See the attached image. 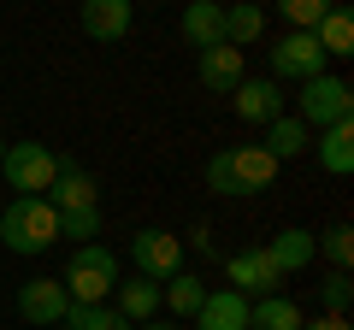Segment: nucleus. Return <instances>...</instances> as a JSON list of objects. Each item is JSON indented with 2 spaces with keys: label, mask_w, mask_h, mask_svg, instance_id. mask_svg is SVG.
Instances as JSON below:
<instances>
[{
  "label": "nucleus",
  "mask_w": 354,
  "mask_h": 330,
  "mask_svg": "<svg viewBox=\"0 0 354 330\" xmlns=\"http://www.w3.org/2000/svg\"><path fill=\"white\" fill-rule=\"evenodd\" d=\"M0 242L12 254H48L59 242V213H53L48 195H18L6 213H0Z\"/></svg>",
  "instance_id": "obj_1"
},
{
  "label": "nucleus",
  "mask_w": 354,
  "mask_h": 330,
  "mask_svg": "<svg viewBox=\"0 0 354 330\" xmlns=\"http://www.w3.org/2000/svg\"><path fill=\"white\" fill-rule=\"evenodd\" d=\"M295 118H301L307 130H330V124H342V118H354V89L342 83V77H330V71L307 77L301 95H295Z\"/></svg>",
  "instance_id": "obj_2"
},
{
  "label": "nucleus",
  "mask_w": 354,
  "mask_h": 330,
  "mask_svg": "<svg viewBox=\"0 0 354 330\" xmlns=\"http://www.w3.org/2000/svg\"><path fill=\"white\" fill-rule=\"evenodd\" d=\"M65 295L71 301H106L113 295V283H118V260H113V248H101V242H83L71 260H65Z\"/></svg>",
  "instance_id": "obj_3"
},
{
  "label": "nucleus",
  "mask_w": 354,
  "mask_h": 330,
  "mask_svg": "<svg viewBox=\"0 0 354 330\" xmlns=\"http://www.w3.org/2000/svg\"><path fill=\"white\" fill-rule=\"evenodd\" d=\"M0 177L12 183L18 195H48L53 177H59V153L48 142H12L0 153Z\"/></svg>",
  "instance_id": "obj_4"
},
{
  "label": "nucleus",
  "mask_w": 354,
  "mask_h": 330,
  "mask_svg": "<svg viewBox=\"0 0 354 330\" xmlns=\"http://www.w3.org/2000/svg\"><path fill=\"white\" fill-rule=\"evenodd\" d=\"M130 266L148 283H171L177 271H183V236H171V230H160V224L136 230V236H130Z\"/></svg>",
  "instance_id": "obj_5"
},
{
  "label": "nucleus",
  "mask_w": 354,
  "mask_h": 330,
  "mask_svg": "<svg viewBox=\"0 0 354 330\" xmlns=\"http://www.w3.org/2000/svg\"><path fill=\"white\" fill-rule=\"evenodd\" d=\"M325 71V48L313 41V30H290V36L272 41V77L283 83H307V77Z\"/></svg>",
  "instance_id": "obj_6"
},
{
  "label": "nucleus",
  "mask_w": 354,
  "mask_h": 330,
  "mask_svg": "<svg viewBox=\"0 0 354 330\" xmlns=\"http://www.w3.org/2000/svg\"><path fill=\"white\" fill-rule=\"evenodd\" d=\"M225 283L236 295H272V283H278V266H272V260H266V248H242V254H230L225 260Z\"/></svg>",
  "instance_id": "obj_7"
},
{
  "label": "nucleus",
  "mask_w": 354,
  "mask_h": 330,
  "mask_svg": "<svg viewBox=\"0 0 354 330\" xmlns=\"http://www.w3.org/2000/svg\"><path fill=\"white\" fill-rule=\"evenodd\" d=\"M65 307H71V295H65L59 278H36L18 289V318H30V324H59Z\"/></svg>",
  "instance_id": "obj_8"
},
{
  "label": "nucleus",
  "mask_w": 354,
  "mask_h": 330,
  "mask_svg": "<svg viewBox=\"0 0 354 330\" xmlns=\"http://www.w3.org/2000/svg\"><path fill=\"white\" fill-rule=\"evenodd\" d=\"M230 106H236V118H248V124H272V118L283 113V95L272 77H242L236 89H230Z\"/></svg>",
  "instance_id": "obj_9"
},
{
  "label": "nucleus",
  "mask_w": 354,
  "mask_h": 330,
  "mask_svg": "<svg viewBox=\"0 0 354 330\" xmlns=\"http://www.w3.org/2000/svg\"><path fill=\"white\" fill-rule=\"evenodd\" d=\"M177 30H183V41H189L195 53L218 48V41H225V0H189L183 18H177Z\"/></svg>",
  "instance_id": "obj_10"
},
{
  "label": "nucleus",
  "mask_w": 354,
  "mask_h": 330,
  "mask_svg": "<svg viewBox=\"0 0 354 330\" xmlns=\"http://www.w3.org/2000/svg\"><path fill=\"white\" fill-rule=\"evenodd\" d=\"M266 260L278 266V278H290V271H307V266L319 260V248H313V230H301V224L278 230V236L266 242Z\"/></svg>",
  "instance_id": "obj_11"
},
{
  "label": "nucleus",
  "mask_w": 354,
  "mask_h": 330,
  "mask_svg": "<svg viewBox=\"0 0 354 330\" xmlns=\"http://www.w3.org/2000/svg\"><path fill=\"white\" fill-rule=\"evenodd\" d=\"M230 171H236L242 195H260V189H272V177H278V159H272L260 142H242V148H230Z\"/></svg>",
  "instance_id": "obj_12"
},
{
  "label": "nucleus",
  "mask_w": 354,
  "mask_h": 330,
  "mask_svg": "<svg viewBox=\"0 0 354 330\" xmlns=\"http://www.w3.org/2000/svg\"><path fill=\"white\" fill-rule=\"evenodd\" d=\"M195 330H248V295H236V289H207L201 313H195Z\"/></svg>",
  "instance_id": "obj_13"
},
{
  "label": "nucleus",
  "mask_w": 354,
  "mask_h": 330,
  "mask_svg": "<svg viewBox=\"0 0 354 330\" xmlns=\"http://www.w3.org/2000/svg\"><path fill=\"white\" fill-rule=\"evenodd\" d=\"M83 36L88 41H124L130 36V0H83Z\"/></svg>",
  "instance_id": "obj_14"
},
{
  "label": "nucleus",
  "mask_w": 354,
  "mask_h": 330,
  "mask_svg": "<svg viewBox=\"0 0 354 330\" xmlns=\"http://www.w3.org/2000/svg\"><path fill=\"white\" fill-rule=\"evenodd\" d=\"M242 48H230V41H218V48H201V89L213 95H230L242 83Z\"/></svg>",
  "instance_id": "obj_15"
},
{
  "label": "nucleus",
  "mask_w": 354,
  "mask_h": 330,
  "mask_svg": "<svg viewBox=\"0 0 354 330\" xmlns=\"http://www.w3.org/2000/svg\"><path fill=\"white\" fill-rule=\"evenodd\" d=\"M48 201H53V213H83V206H95V177H88L83 165L59 159V177H53Z\"/></svg>",
  "instance_id": "obj_16"
},
{
  "label": "nucleus",
  "mask_w": 354,
  "mask_h": 330,
  "mask_svg": "<svg viewBox=\"0 0 354 330\" xmlns=\"http://www.w3.org/2000/svg\"><path fill=\"white\" fill-rule=\"evenodd\" d=\"M260 148L266 153H272V159H295V153H307V148H313V130H307L301 124V118H290V113H278V118H272V124H266V142H260Z\"/></svg>",
  "instance_id": "obj_17"
},
{
  "label": "nucleus",
  "mask_w": 354,
  "mask_h": 330,
  "mask_svg": "<svg viewBox=\"0 0 354 330\" xmlns=\"http://www.w3.org/2000/svg\"><path fill=\"white\" fill-rule=\"evenodd\" d=\"M301 307L290 295H254L248 301V330H301Z\"/></svg>",
  "instance_id": "obj_18"
},
{
  "label": "nucleus",
  "mask_w": 354,
  "mask_h": 330,
  "mask_svg": "<svg viewBox=\"0 0 354 330\" xmlns=\"http://www.w3.org/2000/svg\"><path fill=\"white\" fill-rule=\"evenodd\" d=\"M313 41L325 48V59H348V53H354V12L342 6V0L313 24Z\"/></svg>",
  "instance_id": "obj_19"
},
{
  "label": "nucleus",
  "mask_w": 354,
  "mask_h": 330,
  "mask_svg": "<svg viewBox=\"0 0 354 330\" xmlns=\"http://www.w3.org/2000/svg\"><path fill=\"white\" fill-rule=\"evenodd\" d=\"M319 165H325L330 177H348V171H354V118L319 130Z\"/></svg>",
  "instance_id": "obj_20"
},
{
  "label": "nucleus",
  "mask_w": 354,
  "mask_h": 330,
  "mask_svg": "<svg viewBox=\"0 0 354 330\" xmlns=\"http://www.w3.org/2000/svg\"><path fill=\"white\" fill-rule=\"evenodd\" d=\"M59 324H65V330H136L118 307H101V301H71Z\"/></svg>",
  "instance_id": "obj_21"
},
{
  "label": "nucleus",
  "mask_w": 354,
  "mask_h": 330,
  "mask_svg": "<svg viewBox=\"0 0 354 330\" xmlns=\"http://www.w3.org/2000/svg\"><path fill=\"white\" fill-rule=\"evenodd\" d=\"M113 289H118V313H124L130 324H148V318L160 313V283L130 278V283H113Z\"/></svg>",
  "instance_id": "obj_22"
},
{
  "label": "nucleus",
  "mask_w": 354,
  "mask_h": 330,
  "mask_svg": "<svg viewBox=\"0 0 354 330\" xmlns=\"http://www.w3.org/2000/svg\"><path fill=\"white\" fill-rule=\"evenodd\" d=\"M201 301H207V283L189 278V271H177L171 283H160V307H171L177 318H195V313H201Z\"/></svg>",
  "instance_id": "obj_23"
},
{
  "label": "nucleus",
  "mask_w": 354,
  "mask_h": 330,
  "mask_svg": "<svg viewBox=\"0 0 354 330\" xmlns=\"http://www.w3.org/2000/svg\"><path fill=\"white\" fill-rule=\"evenodd\" d=\"M260 30H266V12L254 6V0L225 6V41H230V48H248V41H260Z\"/></svg>",
  "instance_id": "obj_24"
},
{
  "label": "nucleus",
  "mask_w": 354,
  "mask_h": 330,
  "mask_svg": "<svg viewBox=\"0 0 354 330\" xmlns=\"http://www.w3.org/2000/svg\"><path fill=\"white\" fill-rule=\"evenodd\" d=\"M313 248H319L337 271H348V260H354V230H348V224H330L325 236H313Z\"/></svg>",
  "instance_id": "obj_25"
},
{
  "label": "nucleus",
  "mask_w": 354,
  "mask_h": 330,
  "mask_svg": "<svg viewBox=\"0 0 354 330\" xmlns=\"http://www.w3.org/2000/svg\"><path fill=\"white\" fill-rule=\"evenodd\" d=\"M330 6H337V0H278V12H283V18H290V24H295V30H313V24H319V18H325V12H330Z\"/></svg>",
  "instance_id": "obj_26"
},
{
  "label": "nucleus",
  "mask_w": 354,
  "mask_h": 330,
  "mask_svg": "<svg viewBox=\"0 0 354 330\" xmlns=\"http://www.w3.org/2000/svg\"><path fill=\"white\" fill-rule=\"evenodd\" d=\"M59 236H77V248H83L88 236H101V206H83V213H59Z\"/></svg>",
  "instance_id": "obj_27"
},
{
  "label": "nucleus",
  "mask_w": 354,
  "mask_h": 330,
  "mask_svg": "<svg viewBox=\"0 0 354 330\" xmlns=\"http://www.w3.org/2000/svg\"><path fill=\"white\" fill-rule=\"evenodd\" d=\"M207 189H213V195H242L236 189V171H230V148L207 159Z\"/></svg>",
  "instance_id": "obj_28"
},
{
  "label": "nucleus",
  "mask_w": 354,
  "mask_h": 330,
  "mask_svg": "<svg viewBox=\"0 0 354 330\" xmlns=\"http://www.w3.org/2000/svg\"><path fill=\"white\" fill-rule=\"evenodd\" d=\"M348 271H330L325 278V289H319V301H325V313H348Z\"/></svg>",
  "instance_id": "obj_29"
},
{
  "label": "nucleus",
  "mask_w": 354,
  "mask_h": 330,
  "mask_svg": "<svg viewBox=\"0 0 354 330\" xmlns=\"http://www.w3.org/2000/svg\"><path fill=\"white\" fill-rule=\"evenodd\" d=\"M301 330H348V318H342V313H319L313 324H301Z\"/></svg>",
  "instance_id": "obj_30"
},
{
  "label": "nucleus",
  "mask_w": 354,
  "mask_h": 330,
  "mask_svg": "<svg viewBox=\"0 0 354 330\" xmlns=\"http://www.w3.org/2000/svg\"><path fill=\"white\" fill-rule=\"evenodd\" d=\"M136 330H177V324H153V318H148V324H136Z\"/></svg>",
  "instance_id": "obj_31"
},
{
  "label": "nucleus",
  "mask_w": 354,
  "mask_h": 330,
  "mask_svg": "<svg viewBox=\"0 0 354 330\" xmlns=\"http://www.w3.org/2000/svg\"><path fill=\"white\" fill-rule=\"evenodd\" d=\"M0 153H6V142H0Z\"/></svg>",
  "instance_id": "obj_32"
}]
</instances>
